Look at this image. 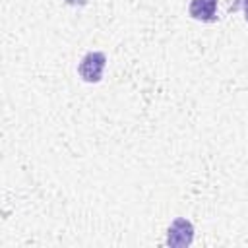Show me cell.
Masks as SVG:
<instances>
[{
    "label": "cell",
    "instance_id": "6da1fadb",
    "mask_svg": "<svg viewBox=\"0 0 248 248\" xmlns=\"http://www.w3.org/2000/svg\"><path fill=\"white\" fill-rule=\"evenodd\" d=\"M105 66H107V54L101 50H91L81 58V62L78 66V74L83 81L97 83L103 78Z\"/></svg>",
    "mask_w": 248,
    "mask_h": 248
},
{
    "label": "cell",
    "instance_id": "7a4b0ae2",
    "mask_svg": "<svg viewBox=\"0 0 248 248\" xmlns=\"http://www.w3.org/2000/svg\"><path fill=\"white\" fill-rule=\"evenodd\" d=\"M192 240H194V225L184 217L174 219L167 231V246L184 248V246H190Z\"/></svg>",
    "mask_w": 248,
    "mask_h": 248
},
{
    "label": "cell",
    "instance_id": "3957f363",
    "mask_svg": "<svg viewBox=\"0 0 248 248\" xmlns=\"http://www.w3.org/2000/svg\"><path fill=\"white\" fill-rule=\"evenodd\" d=\"M188 14L198 21H215L217 19V0H192L188 6Z\"/></svg>",
    "mask_w": 248,
    "mask_h": 248
},
{
    "label": "cell",
    "instance_id": "277c9868",
    "mask_svg": "<svg viewBox=\"0 0 248 248\" xmlns=\"http://www.w3.org/2000/svg\"><path fill=\"white\" fill-rule=\"evenodd\" d=\"M242 8H244V19L248 21V0H244V2H242Z\"/></svg>",
    "mask_w": 248,
    "mask_h": 248
},
{
    "label": "cell",
    "instance_id": "5b68a950",
    "mask_svg": "<svg viewBox=\"0 0 248 248\" xmlns=\"http://www.w3.org/2000/svg\"><path fill=\"white\" fill-rule=\"evenodd\" d=\"M66 2H68V4H78V2L81 4V0H66ZM81 6H83V4H81Z\"/></svg>",
    "mask_w": 248,
    "mask_h": 248
}]
</instances>
